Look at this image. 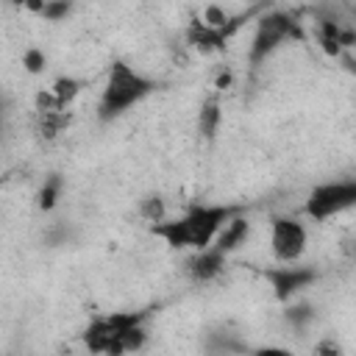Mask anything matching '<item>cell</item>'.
<instances>
[{
  "label": "cell",
  "mask_w": 356,
  "mask_h": 356,
  "mask_svg": "<svg viewBox=\"0 0 356 356\" xmlns=\"http://www.w3.org/2000/svg\"><path fill=\"white\" fill-rule=\"evenodd\" d=\"M242 214V206H228V203H195L189 206L181 217H172V220H161V222H153V236L164 239L167 248L172 250H203L209 248L217 234L222 231V225Z\"/></svg>",
  "instance_id": "6da1fadb"
},
{
  "label": "cell",
  "mask_w": 356,
  "mask_h": 356,
  "mask_svg": "<svg viewBox=\"0 0 356 356\" xmlns=\"http://www.w3.org/2000/svg\"><path fill=\"white\" fill-rule=\"evenodd\" d=\"M159 89V81L147 78L145 72L134 70L128 61L114 58L106 72V83L97 100V120L100 122H114L134 106H139L145 97H150Z\"/></svg>",
  "instance_id": "7a4b0ae2"
},
{
  "label": "cell",
  "mask_w": 356,
  "mask_h": 356,
  "mask_svg": "<svg viewBox=\"0 0 356 356\" xmlns=\"http://www.w3.org/2000/svg\"><path fill=\"white\" fill-rule=\"evenodd\" d=\"M150 317V312H111V314H100L95 317L86 328H83V342L89 350L95 353H134L145 348V320Z\"/></svg>",
  "instance_id": "3957f363"
},
{
  "label": "cell",
  "mask_w": 356,
  "mask_h": 356,
  "mask_svg": "<svg viewBox=\"0 0 356 356\" xmlns=\"http://www.w3.org/2000/svg\"><path fill=\"white\" fill-rule=\"evenodd\" d=\"M303 39H306L303 22L292 11H278V8L264 11L256 19V31H253V39H250V47H248V64L259 67L270 56H275L284 44L303 42Z\"/></svg>",
  "instance_id": "277c9868"
},
{
  "label": "cell",
  "mask_w": 356,
  "mask_h": 356,
  "mask_svg": "<svg viewBox=\"0 0 356 356\" xmlns=\"http://www.w3.org/2000/svg\"><path fill=\"white\" fill-rule=\"evenodd\" d=\"M350 209H356V178L317 184L312 189V195L306 197V206H303V211L317 222L331 220L337 214H345Z\"/></svg>",
  "instance_id": "5b68a950"
},
{
  "label": "cell",
  "mask_w": 356,
  "mask_h": 356,
  "mask_svg": "<svg viewBox=\"0 0 356 356\" xmlns=\"http://www.w3.org/2000/svg\"><path fill=\"white\" fill-rule=\"evenodd\" d=\"M261 275L270 284L278 303H289L292 298H298L303 289H309L317 281L314 267H298L295 261H281V267H264Z\"/></svg>",
  "instance_id": "8992f818"
},
{
  "label": "cell",
  "mask_w": 356,
  "mask_h": 356,
  "mask_svg": "<svg viewBox=\"0 0 356 356\" xmlns=\"http://www.w3.org/2000/svg\"><path fill=\"white\" fill-rule=\"evenodd\" d=\"M306 228L295 217H273L270 220V250L278 261H298L306 253Z\"/></svg>",
  "instance_id": "52a82bcc"
},
{
  "label": "cell",
  "mask_w": 356,
  "mask_h": 356,
  "mask_svg": "<svg viewBox=\"0 0 356 356\" xmlns=\"http://www.w3.org/2000/svg\"><path fill=\"white\" fill-rule=\"evenodd\" d=\"M225 261H228V253H222L220 248L209 245V248H203V250H195V256L189 259L186 270H189V275H192L195 281L203 284V281L217 278V275L225 270Z\"/></svg>",
  "instance_id": "ba28073f"
},
{
  "label": "cell",
  "mask_w": 356,
  "mask_h": 356,
  "mask_svg": "<svg viewBox=\"0 0 356 356\" xmlns=\"http://www.w3.org/2000/svg\"><path fill=\"white\" fill-rule=\"evenodd\" d=\"M186 42H189L195 50H200V53H217V50H225V44H228L225 33H222L220 28L206 25L200 17H195V19L189 22V28H186Z\"/></svg>",
  "instance_id": "9c48e42d"
},
{
  "label": "cell",
  "mask_w": 356,
  "mask_h": 356,
  "mask_svg": "<svg viewBox=\"0 0 356 356\" xmlns=\"http://www.w3.org/2000/svg\"><path fill=\"white\" fill-rule=\"evenodd\" d=\"M220 125H222V103H220V95H217V89H214V95H209V97L200 103V111H197V134H200L206 142H211V139L217 136Z\"/></svg>",
  "instance_id": "30bf717a"
},
{
  "label": "cell",
  "mask_w": 356,
  "mask_h": 356,
  "mask_svg": "<svg viewBox=\"0 0 356 356\" xmlns=\"http://www.w3.org/2000/svg\"><path fill=\"white\" fill-rule=\"evenodd\" d=\"M248 234H250V222H248V217H245V214H236V217H231V220L222 225V231L217 234V239H214L211 245L220 248L222 253H234L239 245H245Z\"/></svg>",
  "instance_id": "8fae6325"
},
{
  "label": "cell",
  "mask_w": 356,
  "mask_h": 356,
  "mask_svg": "<svg viewBox=\"0 0 356 356\" xmlns=\"http://www.w3.org/2000/svg\"><path fill=\"white\" fill-rule=\"evenodd\" d=\"M86 83L81 81V78H75V75H58L56 81H53V95H56V100H58V106L61 108H67L78 95H81V89H83Z\"/></svg>",
  "instance_id": "7c38bea8"
},
{
  "label": "cell",
  "mask_w": 356,
  "mask_h": 356,
  "mask_svg": "<svg viewBox=\"0 0 356 356\" xmlns=\"http://www.w3.org/2000/svg\"><path fill=\"white\" fill-rule=\"evenodd\" d=\"M61 189H64V181H61L58 175L44 178V184H42V189H39V195H36V206H39L42 211H53L56 203H58V197H61Z\"/></svg>",
  "instance_id": "4fadbf2b"
},
{
  "label": "cell",
  "mask_w": 356,
  "mask_h": 356,
  "mask_svg": "<svg viewBox=\"0 0 356 356\" xmlns=\"http://www.w3.org/2000/svg\"><path fill=\"white\" fill-rule=\"evenodd\" d=\"M72 6H75V0H44L39 8V17L47 22H61L72 14Z\"/></svg>",
  "instance_id": "5bb4252c"
},
{
  "label": "cell",
  "mask_w": 356,
  "mask_h": 356,
  "mask_svg": "<svg viewBox=\"0 0 356 356\" xmlns=\"http://www.w3.org/2000/svg\"><path fill=\"white\" fill-rule=\"evenodd\" d=\"M284 320L289 323V325H295V328H306L312 320H314V306H309V303H286V312H284Z\"/></svg>",
  "instance_id": "9a60e30c"
},
{
  "label": "cell",
  "mask_w": 356,
  "mask_h": 356,
  "mask_svg": "<svg viewBox=\"0 0 356 356\" xmlns=\"http://www.w3.org/2000/svg\"><path fill=\"white\" fill-rule=\"evenodd\" d=\"M200 19L206 22V25H211V28H220L222 33H225V28L231 25V19H234V14H228L222 6H217V3H211V6H206L203 8V14H200ZM225 39H231L228 33H225Z\"/></svg>",
  "instance_id": "2e32d148"
},
{
  "label": "cell",
  "mask_w": 356,
  "mask_h": 356,
  "mask_svg": "<svg viewBox=\"0 0 356 356\" xmlns=\"http://www.w3.org/2000/svg\"><path fill=\"white\" fill-rule=\"evenodd\" d=\"M22 67H25L31 75H39V72H44V67H47V56H44L39 47H28V50L22 53Z\"/></svg>",
  "instance_id": "e0dca14e"
},
{
  "label": "cell",
  "mask_w": 356,
  "mask_h": 356,
  "mask_svg": "<svg viewBox=\"0 0 356 356\" xmlns=\"http://www.w3.org/2000/svg\"><path fill=\"white\" fill-rule=\"evenodd\" d=\"M142 217L147 222H161L164 220V200L159 195H150L147 200H142Z\"/></svg>",
  "instance_id": "ac0fdd59"
},
{
  "label": "cell",
  "mask_w": 356,
  "mask_h": 356,
  "mask_svg": "<svg viewBox=\"0 0 356 356\" xmlns=\"http://www.w3.org/2000/svg\"><path fill=\"white\" fill-rule=\"evenodd\" d=\"M228 86H231V72L225 70L222 75H217V81H214V89H217V92H222V89H228Z\"/></svg>",
  "instance_id": "d6986e66"
},
{
  "label": "cell",
  "mask_w": 356,
  "mask_h": 356,
  "mask_svg": "<svg viewBox=\"0 0 356 356\" xmlns=\"http://www.w3.org/2000/svg\"><path fill=\"white\" fill-rule=\"evenodd\" d=\"M8 3H14V6H25L28 0H8Z\"/></svg>",
  "instance_id": "ffe728a7"
},
{
  "label": "cell",
  "mask_w": 356,
  "mask_h": 356,
  "mask_svg": "<svg viewBox=\"0 0 356 356\" xmlns=\"http://www.w3.org/2000/svg\"><path fill=\"white\" fill-rule=\"evenodd\" d=\"M353 8H356V0H353Z\"/></svg>",
  "instance_id": "44dd1931"
},
{
  "label": "cell",
  "mask_w": 356,
  "mask_h": 356,
  "mask_svg": "<svg viewBox=\"0 0 356 356\" xmlns=\"http://www.w3.org/2000/svg\"><path fill=\"white\" fill-rule=\"evenodd\" d=\"M353 53H356V44H353Z\"/></svg>",
  "instance_id": "7402d4cb"
}]
</instances>
